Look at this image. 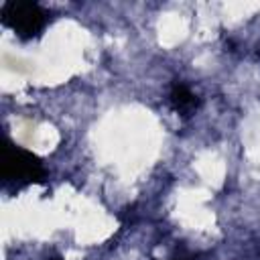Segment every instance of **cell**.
I'll list each match as a JSON object with an SVG mask.
<instances>
[{"label":"cell","instance_id":"1","mask_svg":"<svg viewBox=\"0 0 260 260\" xmlns=\"http://www.w3.org/2000/svg\"><path fill=\"white\" fill-rule=\"evenodd\" d=\"M0 177L6 183L28 185V183H43L47 171L37 154H32L22 146L6 142L2 146V156H0Z\"/></svg>","mask_w":260,"mask_h":260},{"label":"cell","instance_id":"2","mask_svg":"<svg viewBox=\"0 0 260 260\" xmlns=\"http://www.w3.org/2000/svg\"><path fill=\"white\" fill-rule=\"evenodd\" d=\"M0 16H2V22L16 37L24 41L37 37L47 22L45 8L37 2H24V0H12V2L2 4Z\"/></svg>","mask_w":260,"mask_h":260},{"label":"cell","instance_id":"3","mask_svg":"<svg viewBox=\"0 0 260 260\" xmlns=\"http://www.w3.org/2000/svg\"><path fill=\"white\" fill-rule=\"evenodd\" d=\"M169 102L173 106L175 112H179L181 116H191L197 108H199V98L181 81H175L171 85V93H169Z\"/></svg>","mask_w":260,"mask_h":260},{"label":"cell","instance_id":"4","mask_svg":"<svg viewBox=\"0 0 260 260\" xmlns=\"http://www.w3.org/2000/svg\"><path fill=\"white\" fill-rule=\"evenodd\" d=\"M53 260H59V258H53Z\"/></svg>","mask_w":260,"mask_h":260}]
</instances>
